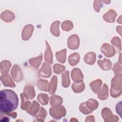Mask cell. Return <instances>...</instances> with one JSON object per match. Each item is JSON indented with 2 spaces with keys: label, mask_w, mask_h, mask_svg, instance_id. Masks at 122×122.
<instances>
[{
  "label": "cell",
  "mask_w": 122,
  "mask_h": 122,
  "mask_svg": "<svg viewBox=\"0 0 122 122\" xmlns=\"http://www.w3.org/2000/svg\"><path fill=\"white\" fill-rule=\"evenodd\" d=\"M19 100L17 94L10 89L2 90L0 92V111L1 113H11L18 105Z\"/></svg>",
  "instance_id": "6da1fadb"
},
{
  "label": "cell",
  "mask_w": 122,
  "mask_h": 122,
  "mask_svg": "<svg viewBox=\"0 0 122 122\" xmlns=\"http://www.w3.org/2000/svg\"><path fill=\"white\" fill-rule=\"evenodd\" d=\"M79 46V39L77 35H73L69 37L68 40V46L72 50L78 48Z\"/></svg>",
  "instance_id": "7a4b0ae2"
},
{
  "label": "cell",
  "mask_w": 122,
  "mask_h": 122,
  "mask_svg": "<svg viewBox=\"0 0 122 122\" xmlns=\"http://www.w3.org/2000/svg\"><path fill=\"white\" fill-rule=\"evenodd\" d=\"M10 73L14 80L17 82L20 81L22 79V77L19 75H20V76H22L20 67H19L17 65H14L13 66L11 70Z\"/></svg>",
  "instance_id": "3957f363"
},
{
  "label": "cell",
  "mask_w": 122,
  "mask_h": 122,
  "mask_svg": "<svg viewBox=\"0 0 122 122\" xmlns=\"http://www.w3.org/2000/svg\"><path fill=\"white\" fill-rule=\"evenodd\" d=\"M33 30V27L32 25H27L24 28L22 32V38L24 40H28L31 36Z\"/></svg>",
  "instance_id": "277c9868"
},
{
  "label": "cell",
  "mask_w": 122,
  "mask_h": 122,
  "mask_svg": "<svg viewBox=\"0 0 122 122\" xmlns=\"http://www.w3.org/2000/svg\"><path fill=\"white\" fill-rule=\"evenodd\" d=\"M40 77H49L51 74V68L50 66L46 64L45 63H43L42 67L39 71Z\"/></svg>",
  "instance_id": "5b68a950"
},
{
  "label": "cell",
  "mask_w": 122,
  "mask_h": 122,
  "mask_svg": "<svg viewBox=\"0 0 122 122\" xmlns=\"http://www.w3.org/2000/svg\"><path fill=\"white\" fill-rule=\"evenodd\" d=\"M0 80L3 85L6 87H14L15 86L14 83L11 80L10 75L8 74H3L0 76Z\"/></svg>",
  "instance_id": "8992f818"
},
{
  "label": "cell",
  "mask_w": 122,
  "mask_h": 122,
  "mask_svg": "<svg viewBox=\"0 0 122 122\" xmlns=\"http://www.w3.org/2000/svg\"><path fill=\"white\" fill-rule=\"evenodd\" d=\"M71 77L72 80L77 82L82 81L83 80L82 73L78 68H74L71 71Z\"/></svg>",
  "instance_id": "52a82bcc"
},
{
  "label": "cell",
  "mask_w": 122,
  "mask_h": 122,
  "mask_svg": "<svg viewBox=\"0 0 122 122\" xmlns=\"http://www.w3.org/2000/svg\"><path fill=\"white\" fill-rule=\"evenodd\" d=\"M0 18L3 21L9 22L13 20L14 18V14L11 11L6 10L1 13Z\"/></svg>",
  "instance_id": "ba28073f"
},
{
  "label": "cell",
  "mask_w": 122,
  "mask_h": 122,
  "mask_svg": "<svg viewBox=\"0 0 122 122\" xmlns=\"http://www.w3.org/2000/svg\"><path fill=\"white\" fill-rule=\"evenodd\" d=\"M11 66V63L9 61L5 60L0 62V71L2 75L8 73L10 68Z\"/></svg>",
  "instance_id": "9c48e42d"
},
{
  "label": "cell",
  "mask_w": 122,
  "mask_h": 122,
  "mask_svg": "<svg viewBox=\"0 0 122 122\" xmlns=\"http://www.w3.org/2000/svg\"><path fill=\"white\" fill-rule=\"evenodd\" d=\"M96 60V54L93 52L87 53L84 57V61L86 63L89 64H93Z\"/></svg>",
  "instance_id": "30bf717a"
},
{
  "label": "cell",
  "mask_w": 122,
  "mask_h": 122,
  "mask_svg": "<svg viewBox=\"0 0 122 122\" xmlns=\"http://www.w3.org/2000/svg\"><path fill=\"white\" fill-rule=\"evenodd\" d=\"M80 59V55L78 53H74L71 54L68 59V61L71 66L75 65L78 63Z\"/></svg>",
  "instance_id": "8fae6325"
},
{
  "label": "cell",
  "mask_w": 122,
  "mask_h": 122,
  "mask_svg": "<svg viewBox=\"0 0 122 122\" xmlns=\"http://www.w3.org/2000/svg\"><path fill=\"white\" fill-rule=\"evenodd\" d=\"M32 89H33V87L31 86L27 85L25 86L24 90V95L26 96V98L27 97L29 99H31L34 97H35V93L34 91H33L30 92V91H31Z\"/></svg>",
  "instance_id": "7c38bea8"
},
{
  "label": "cell",
  "mask_w": 122,
  "mask_h": 122,
  "mask_svg": "<svg viewBox=\"0 0 122 122\" xmlns=\"http://www.w3.org/2000/svg\"><path fill=\"white\" fill-rule=\"evenodd\" d=\"M57 79L56 76H53L52 78L51 82L49 84V92L50 94H54L55 93L56 86H57Z\"/></svg>",
  "instance_id": "4fadbf2b"
},
{
  "label": "cell",
  "mask_w": 122,
  "mask_h": 122,
  "mask_svg": "<svg viewBox=\"0 0 122 122\" xmlns=\"http://www.w3.org/2000/svg\"><path fill=\"white\" fill-rule=\"evenodd\" d=\"M60 22L59 21H55L54 22L51 28V30L53 35L56 36H59L60 34L59 30V25L60 24Z\"/></svg>",
  "instance_id": "5bb4252c"
},
{
  "label": "cell",
  "mask_w": 122,
  "mask_h": 122,
  "mask_svg": "<svg viewBox=\"0 0 122 122\" xmlns=\"http://www.w3.org/2000/svg\"><path fill=\"white\" fill-rule=\"evenodd\" d=\"M69 72L68 71H66L62 75V85L65 88L68 87L70 84V81L69 77Z\"/></svg>",
  "instance_id": "9a60e30c"
},
{
  "label": "cell",
  "mask_w": 122,
  "mask_h": 122,
  "mask_svg": "<svg viewBox=\"0 0 122 122\" xmlns=\"http://www.w3.org/2000/svg\"><path fill=\"white\" fill-rule=\"evenodd\" d=\"M46 44H47V49L45 51V60L50 64H52V54L51 51V50L50 47L46 42Z\"/></svg>",
  "instance_id": "2e32d148"
},
{
  "label": "cell",
  "mask_w": 122,
  "mask_h": 122,
  "mask_svg": "<svg viewBox=\"0 0 122 122\" xmlns=\"http://www.w3.org/2000/svg\"><path fill=\"white\" fill-rule=\"evenodd\" d=\"M66 49H63L61 51H59L56 53V56L57 59L59 61L64 63L65 61L66 60Z\"/></svg>",
  "instance_id": "e0dca14e"
},
{
  "label": "cell",
  "mask_w": 122,
  "mask_h": 122,
  "mask_svg": "<svg viewBox=\"0 0 122 122\" xmlns=\"http://www.w3.org/2000/svg\"><path fill=\"white\" fill-rule=\"evenodd\" d=\"M108 97V87L105 84H104L102 90L98 94V97L101 100H105Z\"/></svg>",
  "instance_id": "ac0fdd59"
},
{
  "label": "cell",
  "mask_w": 122,
  "mask_h": 122,
  "mask_svg": "<svg viewBox=\"0 0 122 122\" xmlns=\"http://www.w3.org/2000/svg\"><path fill=\"white\" fill-rule=\"evenodd\" d=\"M62 99L60 96H51V97L50 103L51 105L52 106L55 105H60L62 102Z\"/></svg>",
  "instance_id": "d6986e66"
},
{
  "label": "cell",
  "mask_w": 122,
  "mask_h": 122,
  "mask_svg": "<svg viewBox=\"0 0 122 122\" xmlns=\"http://www.w3.org/2000/svg\"><path fill=\"white\" fill-rule=\"evenodd\" d=\"M91 88H92V90L94 92L97 93L99 89L101 87L102 85V81L101 80H96L91 83L90 84Z\"/></svg>",
  "instance_id": "ffe728a7"
},
{
  "label": "cell",
  "mask_w": 122,
  "mask_h": 122,
  "mask_svg": "<svg viewBox=\"0 0 122 122\" xmlns=\"http://www.w3.org/2000/svg\"><path fill=\"white\" fill-rule=\"evenodd\" d=\"M85 88L84 83L82 82L81 83H73L72 85V89L75 92H81Z\"/></svg>",
  "instance_id": "44dd1931"
},
{
  "label": "cell",
  "mask_w": 122,
  "mask_h": 122,
  "mask_svg": "<svg viewBox=\"0 0 122 122\" xmlns=\"http://www.w3.org/2000/svg\"><path fill=\"white\" fill-rule=\"evenodd\" d=\"M61 28L64 31H69L73 28V24L71 21L66 20L62 22Z\"/></svg>",
  "instance_id": "7402d4cb"
},
{
  "label": "cell",
  "mask_w": 122,
  "mask_h": 122,
  "mask_svg": "<svg viewBox=\"0 0 122 122\" xmlns=\"http://www.w3.org/2000/svg\"><path fill=\"white\" fill-rule=\"evenodd\" d=\"M48 96L47 94L44 93H41L38 96V100L43 105H46L48 104Z\"/></svg>",
  "instance_id": "603a6c76"
},
{
  "label": "cell",
  "mask_w": 122,
  "mask_h": 122,
  "mask_svg": "<svg viewBox=\"0 0 122 122\" xmlns=\"http://www.w3.org/2000/svg\"><path fill=\"white\" fill-rule=\"evenodd\" d=\"M87 104L92 110L96 109L98 106V103L97 101L94 100L92 99H90L87 102Z\"/></svg>",
  "instance_id": "cb8c5ba5"
},
{
  "label": "cell",
  "mask_w": 122,
  "mask_h": 122,
  "mask_svg": "<svg viewBox=\"0 0 122 122\" xmlns=\"http://www.w3.org/2000/svg\"><path fill=\"white\" fill-rule=\"evenodd\" d=\"M21 108L22 109L25 110L26 109V108H28L29 105L30 104V102L29 101H27V100H25V95L23 93H21Z\"/></svg>",
  "instance_id": "d4e9b609"
},
{
  "label": "cell",
  "mask_w": 122,
  "mask_h": 122,
  "mask_svg": "<svg viewBox=\"0 0 122 122\" xmlns=\"http://www.w3.org/2000/svg\"><path fill=\"white\" fill-rule=\"evenodd\" d=\"M42 84H41V83L37 82V86L39 87V88L41 90V91H47V85L48 83L47 81H45L44 80H40Z\"/></svg>",
  "instance_id": "484cf974"
},
{
  "label": "cell",
  "mask_w": 122,
  "mask_h": 122,
  "mask_svg": "<svg viewBox=\"0 0 122 122\" xmlns=\"http://www.w3.org/2000/svg\"><path fill=\"white\" fill-rule=\"evenodd\" d=\"M65 69V67L64 66L61 65L59 64H56L54 65L53 66V69H54V71L55 73H57V74H60Z\"/></svg>",
  "instance_id": "4316f807"
}]
</instances>
